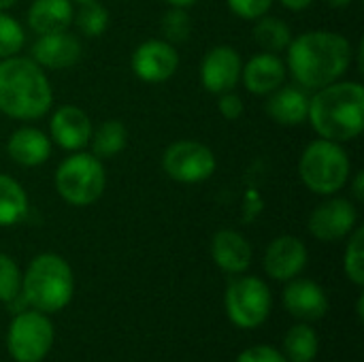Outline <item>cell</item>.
Segmentation results:
<instances>
[{"mask_svg": "<svg viewBox=\"0 0 364 362\" xmlns=\"http://www.w3.org/2000/svg\"><path fill=\"white\" fill-rule=\"evenodd\" d=\"M352 43L337 32L314 30L290 41L288 70L301 87L320 90L335 83L352 64Z\"/></svg>", "mask_w": 364, "mask_h": 362, "instance_id": "obj_1", "label": "cell"}, {"mask_svg": "<svg viewBox=\"0 0 364 362\" xmlns=\"http://www.w3.org/2000/svg\"><path fill=\"white\" fill-rule=\"evenodd\" d=\"M314 130L328 141L343 143L360 137L364 130V87L358 81H335L309 98Z\"/></svg>", "mask_w": 364, "mask_h": 362, "instance_id": "obj_2", "label": "cell"}, {"mask_svg": "<svg viewBox=\"0 0 364 362\" xmlns=\"http://www.w3.org/2000/svg\"><path fill=\"white\" fill-rule=\"evenodd\" d=\"M51 102L49 79L32 58L11 55L0 62V113L13 119H38Z\"/></svg>", "mask_w": 364, "mask_h": 362, "instance_id": "obj_3", "label": "cell"}, {"mask_svg": "<svg viewBox=\"0 0 364 362\" xmlns=\"http://www.w3.org/2000/svg\"><path fill=\"white\" fill-rule=\"evenodd\" d=\"M21 294L36 312H62L75 294V275L70 265L58 254H38L21 277Z\"/></svg>", "mask_w": 364, "mask_h": 362, "instance_id": "obj_4", "label": "cell"}, {"mask_svg": "<svg viewBox=\"0 0 364 362\" xmlns=\"http://www.w3.org/2000/svg\"><path fill=\"white\" fill-rule=\"evenodd\" d=\"M350 158L343 147L328 139L311 141L299 162V173L303 183L316 192L331 196L339 192L350 181Z\"/></svg>", "mask_w": 364, "mask_h": 362, "instance_id": "obj_5", "label": "cell"}, {"mask_svg": "<svg viewBox=\"0 0 364 362\" xmlns=\"http://www.w3.org/2000/svg\"><path fill=\"white\" fill-rule=\"evenodd\" d=\"M107 186V173L102 162L94 154H73L55 171L58 194L75 207H87L96 203Z\"/></svg>", "mask_w": 364, "mask_h": 362, "instance_id": "obj_6", "label": "cell"}, {"mask_svg": "<svg viewBox=\"0 0 364 362\" xmlns=\"http://www.w3.org/2000/svg\"><path fill=\"white\" fill-rule=\"evenodd\" d=\"M224 305L230 322L239 329L252 331L267 322L273 305L269 286L254 275L235 277L224 294Z\"/></svg>", "mask_w": 364, "mask_h": 362, "instance_id": "obj_7", "label": "cell"}, {"mask_svg": "<svg viewBox=\"0 0 364 362\" xmlns=\"http://www.w3.org/2000/svg\"><path fill=\"white\" fill-rule=\"evenodd\" d=\"M55 331L47 314L19 312L6 333V348L15 362H41L51 352Z\"/></svg>", "mask_w": 364, "mask_h": 362, "instance_id": "obj_8", "label": "cell"}, {"mask_svg": "<svg viewBox=\"0 0 364 362\" xmlns=\"http://www.w3.org/2000/svg\"><path fill=\"white\" fill-rule=\"evenodd\" d=\"M213 151L198 141L171 143L162 156L164 173L179 183H200L215 173Z\"/></svg>", "mask_w": 364, "mask_h": 362, "instance_id": "obj_9", "label": "cell"}, {"mask_svg": "<svg viewBox=\"0 0 364 362\" xmlns=\"http://www.w3.org/2000/svg\"><path fill=\"white\" fill-rule=\"evenodd\" d=\"M179 68V53L168 41L151 38L141 43L132 53V70L145 83H162Z\"/></svg>", "mask_w": 364, "mask_h": 362, "instance_id": "obj_10", "label": "cell"}, {"mask_svg": "<svg viewBox=\"0 0 364 362\" xmlns=\"http://www.w3.org/2000/svg\"><path fill=\"white\" fill-rule=\"evenodd\" d=\"M358 226V211L348 198H331L322 203L309 218V233L324 241H341Z\"/></svg>", "mask_w": 364, "mask_h": 362, "instance_id": "obj_11", "label": "cell"}, {"mask_svg": "<svg viewBox=\"0 0 364 362\" xmlns=\"http://www.w3.org/2000/svg\"><path fill=\"white\" fill-rule=\"evenodd\" d=\"M243 62L237 49L228 45H220L207 51L200 64V81L203 87L211 94L232 92L241 79Z\"/></svg>", "mask_w": 364, "mask_h": 362, "instance_id": "obj_12", "label": "cell"}, {"mask_svg": "<svg viewBox=\"0 0 364 362\" xmlns=\"http://www.w3.org/2000/svg\"><path fill=\"white\" fill-rule=\"evenodd\" d=\"M307 265V247L292 235L277 237L264 252V271L277 282L294 280Z\"/></svg>", "mask_w": 364, "mask_h": 362, "instance_id": "obj_13", "label": "cell"}, {"mask_svg": "<svg viewBox=\"0 0 364 362\" xmlns=\"http://www.w3.org/2000/svg\"><path fill=\"white\" fill-rule=\"evenodd\" d=\"M32 60L41 68H70L81 60V43L68 30L41 34L38 41L32 45Z\"/></svg>", "mask_w": 364, "mask_h": 362, "instance_id": "obj_14", "label": "cell"}, {"mask_svg": "<svg viewBox=\"0 0 364 362\" xmlns=\"http://www.w3.org/2000/svg\"><path fill=\"white\" fill-rule=\"evenodd\" d=\"M284 305L301 322H318L328 312L326 292L311 280H290L284 290Z\"/></svg>", "mask_w": 364, "mask_h": 362, "instance_id": "obj_15", "label": "cell"}, {"mask_svg": "<svg viewBox=\"0 0 364 362\" xmlns=\"http://www.w3.org/2000/svg\"><path fill=\"white\" fill-rule=\"evenodd\" d=\"M49 128H51V139L62 149H68V151L83 149L92 137V122H90L87 113L75 105L60 107L53 113Z\"/></svg>", "mask_w": 364, "mask_h": 362, "instance_id": "obj_16", "label": "cell"}, {"mask_svg": "<svg viewBox=\"0 0 364 362\" xmlns=\"http://www.w3.org/2000/svg\"><path fill=\"white\" fill-rule=\"evenodd\" d=\"M211 258L224 273L241 275L252 265V245L241 233L224 228L211 239Z\"/></svg>", "mask_w": 364, "mask_h": 362, "instance_id": "obj_17", "label": "cell"}, {"mask_svg": "<svg viewBox=\"0 0 364 362\" xmlns=\"http://www.w3.org/2000/svg\"><path fill=\"white\" fill-rule=\"evenodd\" d=\"M241 79L247 92L256 96H264L284 85L286 64L275 53H258L245 64V68L241 70Z\"/></svg>", "mask_w": 364, "mask_h": 362, "instance_id": "obj_18", "label": "cell"}, {"mask_svg": "<svg viewBox=\"0 0 364 362\" xmlns=\"http://www.w3.org/2000/svg\"><path fill=\"white\" fill-rule=\"evenodd\" d=\"M6 151L13 162L19 166H38L49 160L51 156V141L49 137L38 130V128H17L9 141H6Z\"/></svg>", "mask_w": 364, "mask_h": 362, "instance_id": "obj_19", "label": "cell"}, {"mask_svg": "<svg viewBox=\"0 0 364 362\" xmlns=\"http://www.w3.org/2000/svg\"><path fill=\"white\" fill-rule=\"evenodd\" d=\"M267 113L279 126H299L307 122L309 96L303 87L296 85L277 87L275 92H271V98L267 102Z\"/></svg>", "mask_w": 364, "mask_h": 362, "instance_id": "obj_20", "label": "cell"}, {"mask_svg": "<svg viewBox=\"0 0 364 362\" xmlns=\"http://www.w3.org/2000/svg\"><path fill=\"white\" fill-rule=\"evenodd\" d=\"M75 9L70 0H34L28 9V26L41 36L70 28Z\"/></svg>", "mask_w": 364, "mask_h": 362, "instance_id": "obj_21", "label": "cell"}, {"mask_svg": "<svg viewBox=\"0 0 364 362\" xmlns=\"http://www.w3.org/2000/svg\"><path fill=\"white\" fill-rule=\"evenodd\" d=\"M30 209L28 194L9 175H0V226H15L26 220Z\"/></svg>", "mask_w": 364, "mask_h": 362, "instance_id": "obj_22", "label": "cell"}, {"mask_svg": "<svg viewBox=\"0 0 364 362\" xmlns=\"http://www.w3.org/2000/svg\"><path fill=\"white\" fill-rule=\"evenodd\" d=\"M318 350H320L318 333L307 322H301L286 333L284 356L288 362H314L318 356Z\"/></svg>", "mask_w": 364, "mask_h": 362, "instance_id": "obj_23", "label": "cell"}, {"mask_svg": "<svg viewBox=\"0 0 364 362\" xmlns=\"http://www.w3.org/2000/svg\"><path fill=\"white\" fill-rule=\"evenodd\" d=\"M90 141H92V151L98 160L115 158L119 151H124L128 143V130L119 119H109V122H102L92 132Z\"/></svg>", "mask_w": 364, "mask_h": 362, "instance_id": "obj_24", "label": "cell"}, {"mask_svg": "<svg viewBox=\"0 0 364 362\" xmlns=\"http://www.w3.org/2000/svg\"><path fill=\"white\" fill-rule=\"evenodd\" d=\"M254 41L267 51V53H279L288 49L292 41V32L286 21L277 17H258L254 26Z\"/></svg>", "mask_w": 364, "mask_h": 362, "instance_id": "obj_25", "label": "cell"}, {"mask_svg": "<svg viewBox=\"0 0 364 362\" xmlns=\"http://www.w3.org/2000/svg\"><path fill=\"white\" fill-rule=\"evenodd\" d=\"M343 269L348 280L363 288L364 286V228L356 226L348 237V250L343 256Z\"/></svg>", "mask_w": 364, "mask_h": 362, "instance_id": "obj_26", "label": "cell"}, {"mask_svg": "<svg viewBox=\"0 0 364 362\" xmlns=\"http://www.w3.org/2000/svg\"><path fill=\"white\" fill-rule=\"evenodd\" d=\"M73 21L77 23L81 34H85L90 38H96L109 26V11L100 2H96V0L83 2L81 9L77 11V15L73 17Z\"/></svg>", "mask_w": 364, "mask_h": 362, "instance_id": "obj_27", "label": "cell"}, {"mask_svg": "<svg viewBox=\"0 0 364 362\" xmlns=\"http://www.w3.org/2000/svg\"><path fill=\"white\" fill-rule=\"evenodd\" d=\"M160 28L168 43H183V41H188V36L192 32V19L186 9L171 6V11H166L162 17Z\"/></svg>", "mask_w": 364, "mask_h": 362, "instance_id": "obj_28", "label": "cell"}, {"mask_svg": "<svg viewBox=\"0 0 364 362\" xmlns=\"http://www.w3.org/2000/svg\"><path fill=\"white\" fill-rule=\"evenodd\" d=\"M21 294V271L17 262L0 252V303H13Z\"/></svg>", "mask_w": 364, "mask_h": 362, "instance_id": "obj_29", "label": "cell"}, {"mask_svg": "<svg viewBox=\"0 0 364 362\" xmlns=\"http://www.w3.org/2000/svg\"><path fill=\"white\" fill-rule=\"evenodd\" d=\"M26 43L23 28L19 21L4 11H0V58H11L21 51Z\"/></svg>", "mask_w": 364, "mask_h": 362, "instance_id": "obj_30", "label": "cell"}, {"mask_svg": "<svg viewBox=\"0 0 364 362\" xmlns=\"http://www.w3.org/2000/svg\"><path fill=\"white\" fill-rule=\"evenodd\" d=\"M271 4H273V0H228L230 11L243 19H258V17L267 15Z\"/></svg>", "mask_w": 364, "mask_h": 362, "instance_id": "obj_31", "label": "cell"}, {"mask_svg": "<svg viewBox=\"0 0 364 362\" xmlns=\"http://www.w3.org/2000/svg\"><path fill=\"white\" fill-rule=\"evenodd\" d=\"M235 362H288L286 356L275 350L273 346H254L245 352H241Z\"/></svg>", "mask_w": 364, "mask_h": 362, "instance_id": "obj_32", "label": "cell"}, {"mask_svg": "<svg viewBox=\"0 0 364 362\" xmlns=\"http://www.w3.org/2000/svg\"><path fill=\"white\" fill-rule=\"evenodd\" d=\"M218 107H220V113H222L226 119H239V117L243 115V100H241V96L235 94V92H224V94H220Z\"/></svg>", "mask_w": 364, "mask_h": 362, "instance_id": "obj_33", "label": "cell"}, {"mask_svg": "<svg viewBox=\"0 0 364 362\" xmlns=\"http://www.w3.org/2000/svg\"><path fill=\"white\" fill-rule=\"evenodd\" d=\"M286 9H290V11H303V9H307L314 0H279Z\"/></svg>", "mask_w": 364, "mask_h": 362, "instance_id": "obj_34", "label": "cell"}, {"mask_svg": "<svg viewBox=\"0 0 364 362\" xmlns=\"http://www.w3.org/2000/svg\"><path fill=\"white\" fill-rule=\"evenodd\" d=\"M363 181H364V175L363 173H358V175H356V181H354V196H356L358 201H364Z\"/></svg>", "mask_w": 364, "mask_h": 362, "instance_id": "obj_35", "label": "cell"}, {"mask_svg": "<svg viewBox=\"0 0 364 362\" xmlns=\"http://www.w3.org/2000/svg\"><path fill=\"white\" fill-rule=\"evenodd\" d=\"M328 6H333V9H346V6H350L352 4V0H324Z\"/></svg>", "mask_w": 364, "mask_h": 362, "instance_id": "obj_36", "label": "cell"}, {"mask_svg": "<svg viewBox=\"0 0 364 362\" xmlns=\"http://www.w3.org/2000/svg\"><path fill=\"white\" fill-rule=\"evenodd\" d=\"M164 2H168L171 6H179V9H188V6H192L196 0H164Z\"/></svg>", "mask_w": 364, "mask_h": 362, "instance_id": "obj_37", "label": "cell"}, {"mask_svg": "<svg viewBox=\"0 0 364 362\" xmlns=\"http://www.w3.org/2000/svg\"><path fill=\"white\" fill-rule=\"evenodd\" d=\"M19 0H0V11H6V9H11L13 4H17Z\"/></svg>", "mask_w": 364, "mask_h": 362, "instance_id": "obj_38", "label": "cell"}, {"mask_svg": "<svg viewBox=\"0 0 364 362\" xmlns=\"http://www.w3.org/2000/svg\"><path fill=\"white\" fill-rule=\"evenodd\" d=\"M70 2H79V4H83V2H92V0H70Z\"/></svg>", "mask_w": 364, "mask_h": 362, "instance_id": "obj_39", "label": "cell"}]
</instances>
